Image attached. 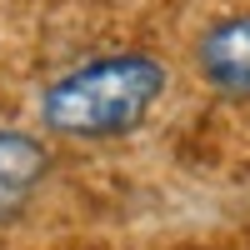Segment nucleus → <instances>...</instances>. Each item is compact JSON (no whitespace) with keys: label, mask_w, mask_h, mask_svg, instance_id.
Returning a JSON list of instances; mask_svg holds the SVG:
<instances>
[{"label":"nucleus","mask_w":250,"mask_h":250,"mask_svg":"<svg viewBox=\"0 0 250 250\" xmlns=\"http://www.w3.org/2000/svg\"><path fill=\"white\" fill-rule=\"evenodd\" d=\"M165 95V65L140 50L95 55L85 65L55 75L40 95V120L70 140H115L155 110Z\"/></svg>","instance_id":"obj_1"},{"label":"nucleus","mask_w":250,"mask_h":250,"mask_svg":"<svg viewBox=\"0 0 250 250\" xmlns=\"http://www.w3.org/2000/svg\"><path fill=\"white\" fill-rule=\"evenodd\" d=\"M200 75L225 95H250V15H225L200 35Z\"/></svg>","instance_id":"obj_2"},{"label":"nucleus","mask_w":250,"mask_h":250,"mask_svg":"<svg viewBox=\"0 0 250 250\" xmlns=\"http://www.w3.org/2000/svg\"><path fill=\"white\" fill-rule=\"evenodd\" d=\"M50 175V150L25 130H0V225L15 220Z\"/></svg>","instance_id":"obj_3"}]
</instances>
